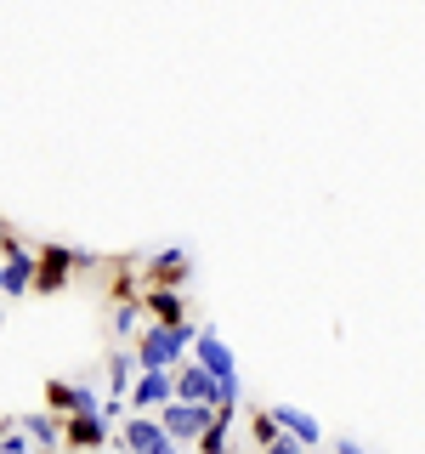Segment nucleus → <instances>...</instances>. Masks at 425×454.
Masks as SVG:
<instances>
[{"label": "nucleus", "instance_id": "nucleus-1", "mask_svg": "<svg viewBox=\"0 0 425 454\" xmlns=\"http://www.w3.org/2000/svg\"><path fill=\"white\" fill-rule=\"evenodd\" d=\"M193 340L188 324H153L148 335H142V352H136V364H142V375H159V369H170L182 358V347Z\"/></svg>", "mask_w": 425, "mask_h": 454}, {"label": "nucleus", "instance_id": "nucleus-2", "mask_svg": "<svg viewBox=\"0 0 425 454\" xmlns=\"http://www.w3.org/2000/svg\"><path fill=\"white\" fill-rule=\"evenodd\" d=\"M198 369H205V375L216 380L221 409H233V397H238V369H233V352L221 347V335H216V330L198 335Z\"/></svg>", "mask_w": 425, "mask_h": 454}, {"label": "nucleus", "instance_id": "nucleus-3", "mask_svg": "<svg viewBox=\"0 0 425 454\" xmlns=\"http://www.w3.org/2000/svg\"><path fill=\"white\" fill-rule=\"evenodd\" d=\"M210 426V409L205 403H165V420H159V432L176 443V437H198Z\"/></svg>", "mask_w": 425, "mask_h": 454}, {"label": "nucleus", "instance_id": "nucleus-4", "mask_svg": "<svg viewBox=\"0 0 425 454\" xmlns=\"http://www.w3.org/2000/svg\"><path fill=\"white\" fill-rule=\"evenodd\" d=\"M170 387H176L182 397H188V403H205V409H221V392H216V380L205 375V369H182V375H170Z\"/></svg>", "mask_w": 425, "mask_h": 454}, {"label": "nucleus", "instance_id": "nucleus-5", "mask_svg": "<svg viewBox=\"0 0 425 454\" xmlns=\"http://www.w3.org/2000/svg\"><path fill=\"white\" fill-rule=\"evenodd\" d=\"M125 449L131 454H176L170 437L159 432V420H125Z\"/></svg>", "mask_w": 425, "mask_h": 454}, {"label": "nucleus", "instance_id": "nucleus-6", "mask_svg": "<svg viewBox=\"0 0 425 454\" xmlns=\"http://www.w3.org/2000/svg\"><path fill=\"white\" fill-rule=\"evenodd\" d=\"M273 426H283L295 443H318V437H323V432H318V420L301 415V409H290V403H278V409H273Z\"/></svg>", "mask_w": 425, "mask_h": 454}, {"label": "nucleus", "instance_id": "nucleus-7", "mask_svg": "<svg viewBox=\"0 0 425 454\" xmlns=\"http://www.w3.org/2000/svg\"><path fill=\"white\" fill-rule=\"evenodd\" d=\"M170 392H176V387H170V369H159V375H142V380H136L131 403H136V409H159V403H170Z\"/></svg>", "mask_w": 425, "mask_h": 454}, {"label": "nucleus", "instance_id": "nucleus-8", "mask_svg": "<svg viewBox=\"0 0 425 454\" xmlns=\"http://www.w3.org/2000/svg\"><path fill=\"white\" fill-rule=\"evenodd\" d=\"M51 403L63 409L68 420H74V415H97V392L91 387H51Z\"/></svg>", "mask_w": 425, "mask_h": 454}, {"label": "nucleus", "instance_id": "nucleus-9", "mask_svg": "<svg viewBox=\"0 0 425 454\" xmlns=\"http://www.w3.org/2000/svg\"><path fill=\"white\" fill-rule=\"evenodd\" d=\"M28 278H35V262H28V255H12V262L0 267V290H12V295H23Z\"/></svg>", "mask_w": 425, "mask_h": 454}, {"label": "nucleus", "instance_id": "nucleus-10", "mask_svg": "<svg viewBox=\"0 0 425 454\" xmlns=\"http://www.w3.org/2000/svg\"><path fill=\"white\" fill-rule=\"evenodd\" d=\"M103 437H108V426L97 420V415H74V420H68V443L91 449V443H103Z\"/></svg>", "mask_w": 425, "mask_h": 454}, {"label": "nucleus", "instance_id": "nucleus-11", "mask_svg": "<svg viewBox=\"0 0 425 454\" xmlns=\"http://www.w3.org/2000/svg\"><path fill=\"white\" fill-rule=\"evenodd\" d=\"M227 420H233V409H216V420L198 432V437H205V454H221V443H227Z\"/></svg>", "mask_w": 425, "mask_h": 454}, {"label": "nucleus", "instance_id": "nucleus-12", "mask_svg": "<svg viewBox=\"0 0 425 454\" xmlns=\"http://www.w3.org/2000/svg\"><path fill=\"white\" fill-rule=\"evenodd\" d=\"M40 262H46V273H40V284H46V290H57V284H63V273H68V250H46Z\"/></svg>", "mask_w": 425, "mask_h": 454}, {"label": "nucleus", "instance_id": "nucleus-13", "mask_svg": "<svg viewBox=\"0 0 425 454\" xmlns=\"http://www.w3.org/2000/svg\"><path fill=\"white\" fill-rule=\"evenodd\" d=\"M148 312H159V324H182V301L170 290H159V295H148Z\"/></svg>", "mask_w": 425, "mask_h": 454}, {"label": "nucleus", "instance_id": "nucleus-14", "mask_svg": "<svg viewBox=\"0 0 425 454\" xmlns=\"http://www.w3.org/2000/svg\"><path fill=\"white\" fill-rule=\"evenodd\" d=\"M131 375H136V358H125V352H120V358H113V392L131 387Z\"/></svg>", "mask_w": 425, "mask_h": 454}, {"label": "nucleus", "instance_id": "nucleus-15", "mask_svg": "<svg viewBox=\"0 0 425 454\" xmlns=\"http://www.w3.org/2000/svg\"><path fill=\"white\" fill-rule=\"evenodd\" d=\"M28 437H35V443H57V426L46 415H35V420H28Z\"/></svg>", "mask_w": 425, "mask_h": 454}, {"label": "nucleus", "instance_id": "nucleus-16", "mask_svg": "<svg viewBox=\"0 0 425 454\" xmlns=\"http://www.w3.org/2000/svg\"><path fill=\"white\" fill-rule=\"evenodd\" d=\"M153 273H159V278H182V250L159 255V262H153Z\"/></svg>", "mask_w": 425, "mask_h": 454}, {"label": "nucleus", "instance_id": "nucleus-17", "mask_svg": "<svg viewBox=\"0 0 425 454\" xmlns=\"http://www.w3.org/2000/svg\"><path fill=\"white\" fill-rule=\"evenodd\" d=\"M267 454H301V443H295V437H273V449Z\"/></svg>", "mask_w": 425, "mask_h": 454}]
</instances>
